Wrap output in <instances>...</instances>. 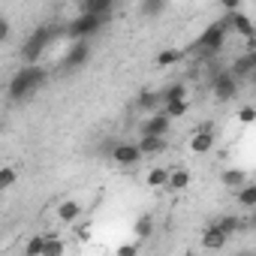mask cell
<instances>
[{
	"label": "cell",
	"instance_id": "cell-1",
	"mask_svg": "<svg viewBox=\"0 0 256 256\" xmlns=\"http://www.w3.org/2000/svg\"><path fill=\"white\" fill-rule=\"evenodd\" d=\"M42 84H46V70H42L40 60H36V64H24V66L16 70V76L10 78L6 94H10V100H28V96H34Z\"/></svg>",
	"mask_w": 256,
	"mask_h": 256
},
{
	"label": "cell",
	"instance_id": "cell-2",
	"mask_svg": "<svg viewBox=\"0 0 256 256\" xmlns=\"http://www.w3.org/2000/svg\"><path fill=\"white\" fill-rule=\"evenodd\" d=\"M52 40H54V28H36L28 40H24V46H22V60L24 64H36L40 58H42V52L52 46Z\"/></svg>",
	"mask_w": 256,
	"mask_h": 256
},
{
	"label": "cell",
	"instance_id": "cell-3",
	"mask_svg": "<svg viewBox=\"0 0 256 256\" xmlns=\"http://www.w3.org/2000/svg\"><path fill=\"white\" fill-rule=\"evenodd\" d=\"M226 34H229V24H226V18H220V22H214V24H208L202 30V36L196 40L193 48L202 52V54H217L223 48V42H226Z\"/></svg>",
	"mask_w": 256,
	"mask_h": 256
},
{
	"label": "cell",
	"instance_id": "cell-4",
	"mask_svg": "<svg viewBox=\"0 0 256 256\" xmlns=\"http://www.w3.org/2000/svg\"><path fill=\"white\" fill-rule=\"evenodd\" d=\"M106 16H94V12H78L70 24H66V36L72 40H90L100 28H102Z\"/></svg>",
	"mask_w": 256,
	"mask_h": 256
},
{
	"label": "cell",
	"instance_id": "cell-5",
	"mask_svg": "<svg viewBox=\"0 0 256 256\" xmlns=\"http://www.w3.org/2000/svg\"><path fill=\"white\" fill-rule=\"evenodd\" d=\"M238 84H241V82H238L229 70H220V72L211 78V94H214L217 102H229V100L238 96Z\"/></svg>",
	"mask_w": 256,
	"mask_h": 256
},
{
	"label": "cell",
	"instance_id": "cell-6",
	"mask_svg": "<svg viewBox=\"0 0 256 256\" xmlns=\"http://www.w3.org/2000/svg\"><path fill=\"white\" fill-rule=\"evenodd\" d=\"M88 60H90V42H88V40H72V46L66 48L60 66H64L66 72H76V70H82Z\"/></svg>",
	"mask_w": 256,
	"mask_h": 256
},
{
	"label": "cell",
	"instance_id": "cell-7",
	"mask_svg": "<svg viewBox=\"0 0 256 256\" xmlns=\"http://www.w3.org/2000/svg\"><path fill=\"white\" fill-rule=\"evenodd\" d=\"M142 154L136 148V142H114L112 148V163H118L120 169H130V166H139Z\"/></svg>",
	"mask_w": 256,
	"mask_h": 256
},
{
	"label": "cell",
	"instance_id": "cell-8",
	"mask_svg": "<svg viewBox=\"0 0 256 256\" xmlns=\"http://www.w3.org/2000/svg\"><path fill=\"white\" fill-rule=\"evenodd\" d=\"M169 124H172V118L157 108V112H151V114L139 124V136H166V133H169Z\"/></svg>",
	"mask_w": 256,
	"mask_h": 256
},
{
	"label": "cell",
	"instance_id": "cell-9",
	"mask_svg": "<svg viewBox=\"0 0 256 256\" xmlns=\"http://www.w3.org/2000/svg\"><path fill=\"white\" fill-rule=\"evenodd\" d=\"M226 24H229V30L241 34L244 40H250V36H253V22H250V16H244L241 10H235V12H226Z\"/></svg>",
	"mask_w": 256,
	"mask_h": 256
},
{
	"label": "cell",
	"instance_id": "cell-10",
	"mask_svg": "<svg viewBox=\"0 0 256 256\" xmlns=\"http://www.w3.org/2000/svg\"><path fill=\"white\" fill-rule=\"evenodd\" d=\"M214 148V130L211 126H202V130H196L190 136V151L193 154H208Z\"/></svg>",
	"mask_w": 256,
	"mask_h": 256
},
{
	"label": "cell",
	"instance_id": "cell-11",
	"mask_svg": "<svg viewBox=\"0 0 256 256\" xmlns=\"http://www.w3.org/2000/svg\"><path fill=\"white\" fill-rule=\"evenodd\" d=\"M136 148H139L142 157H157V154L166 151V139H163V136H139Z\"/></svg>",
	"mask_w": 256,
	"mask_h": 256
},
{
	"label": "cell",
	"instance_id": "cell-12",
	"mask_svg": "<svg viewBox=\"0 0 256 256\" xmlns=\"http://www.w3.org/2000/svg\"><path fill=\"white\" fill-rule=\"evenodd\" d=\"M253 70H256V54H253V52L241 54V58L229 66V72H232L238 82H241V78H250V76H253Z\"/></svg>",
	"mask_w": 256,
	"mask_h": 256
},
{
	"label": "cell",
	"instance_id": "cell-13",
	"mask_svg": "<svg viewBox=\"0 0 256 256\" xmlns=\"http://www.w3.org/2000/svg\"><path fill=\"white\" fill-rule=\"evenodd\" d=\"M202 247H205V250H223V247H226V232H220L217 223L208 226V229L202 232Z\"/></svg>",
	"mask_w": 256,
	"mask_h": 256
},
{
	"label": "cell",
	"instance_id": "cell-14",
	"mask_svg": "<svg viewBox=\"0 0 256 256\" xmlns=\"http://www.w3.org/2000/svg\"><path fill=\"white\" fill-rule=\"evenodd\" d=\"M58 217H60V223H76V220L82 217V205H78L76 199H64V202L58 205Z\"/></svg>",
	"mask_w": 256,
	"mask_h": 256
},
{
	"label": "cell",
	"instance_id": "cell-15",
	"mask_svg": "<svg viewBox=\"0 0 256 256\" xmlns=\"http://www.w3.org/2000/svg\"><path fill=\"white\" fill-rule=\"evenodd\" d=\"M187 108H190V102H187V96H181V100H166L160 112L169 118H181V114H187Z\"/></svg>",
	"mask_w": 256,
	"mask_h": 256
},
{
	"label": "cell",
	"instance_id": "cell-16",
	"mask_svg": "<svg viewBox=\"0 0 256 256\" xmlns=\"http://www.w3.org/2000/svg\"><path fill=\"white\" fill-rule=\"evenodd\" d=\"M238 190V205L241 208H256V184H241V187H235Z\"/></svg>",
	"mask_w": 256,
	"mask_h": 256
},
{
	"label": "cell",
	"instance_id": "cell-17",
	"mask_svg": "<svg viewBox=\"0 0 256 256\" xmlns=\"http://www.w3.org/2000/svg\"><path fill=\"white\" fill-rule=\"evenodd\" d=\"M166 187H169V190H187V187H190V172H187V169H175V172H169Z\"/></svg>",
	"mask_w": 256,
	"mask_h": 256
},
{
	"label": "cell",
	"instance_id": "cell-18",
	"mask_svg": "<svg viewBox=\"0 0 256 256\" xmlns=\"http://www.w3.org/2000/svg\"><path fill=\"white\" fill-rule=\"evenodd\" d=\"M217 229H220V232H226V238H229V235L241 232V229H244V223H241V217H220V220H217Z\"/></svg>",
	"mask_w": 256,
	"mask_h": 256
},
{
	"label": "cell",
	"instance_id": "cell-19",
	"mask_svg": "<svg viewBox=\"0 0 256 256\" xmlns=\"http://www.w3.org/2000/svg\"><path fill=\"white\" fill-rule=\"evenodd\" d=\"M112 4H114V0H84V6H82V12H94V16H106V12L112 10Z\"/></svg>",
	"mask_w": 256,
	"mask_h": 256
},
{
	"label": "cell",
	"instance_id": "cell-20",
	"mask_svg": "<svg viewBox=\"0 0 256 256\" xmlns=\"http://www.w3.org/2000/svg\"><path fill=\"white\" fill-rule=\"evenodd\" d=\"M244 181H247V172H244V169H226V172H223V184L232 187V190L241 187Z\"/></svg>",
	"mask_w": 256,
	"mask_h": 256
},
{
	"label": "cell",
	"instance_id": "cell-21",
	"mask_svg": "<svg viewBox=\"0 0 256 256\" xmlns=\"http://www.w3.org/2000/svg\"><path fill=\"white\" fill-rule=\"evenodd\" d=\"M160 102H163V100H160V90H157V94H151V90H148V94H142V96H139V108H142V112H157V108H160Z\"/></svg>",
	"mask_w": 256,
	"mask_h": 256
},
{
	"label": "cell",
	"instance_id": "cell-22",
	"mask_svg": "<svg viewBox=\"0 0 256 256\" xmlns=\"http://www.w3.org/2000/svg\"><path fill=\"white\" fill-rule=\"evenodd\" d=\"M16 181H18V172H16V166H0V190H10Z\"/></svg>",
	"mask_w": 256,
	"mask_h": 256
},
{
	"label": "cell",
	"instance_id": "cell-23",
	"mask_svg": "<svg viewBox=\"0 0 256 256\" xmlns=\"http://www.w3.org/2000/svg\"><path fill=\"white\" fill-rule=\"evenodd\" d=\"M151 232H154V217H151V214H142V217L136 220V235H139V238H151Z\"/></svg>",
	"mask_w": 256,
	"mask_h": 256
},
{
	"label": "cell",
	"instance_id": "cell-24",
	"mask_svg": "<svg viewBox=\"0 0 256 256\" xmlns=\"http://www.w3.org/2000/svg\"><path fill=\"white\" fill-rule=\"evenodd\" d=\"M163 6H166V0H142V16L145 18H154V16L163 12Z\"/></svg>",
	"mask_w": 256,
	"mask_h": 256
},
{
	"label": "cell",
	"instance_id": "cell-25",
	"mask_svg": "<svg viewBox=\"0 0 256 256\" xmlns=\"http://www.w3.org/2000/svg\"><path fill=\"white\" fill-rule=\"evenodd\" d=\"M175 60H181V52L178 48H166V52L157 54V66H172Z\"/></svg>",
	"mask_w": 256,
	"mask_h": 256
},
{
	"label": "cell",
	"instance_id": "cell-26",
	"mask_svg": "<svg viewBox=\"0 0 256 256\" xmlns=\"http://www.w3.org/2000/svg\"><path fill=\"white\" fill-rule=\"evenodd\" d=\"M181 96H187V88L184 84H169L166 90H160V100L166 102V100H181Z\"/></svg>",
	"mask_w": 256,
	"mask_h": 256
},
{
	"label": "cell",
	"instance_id": "cell-27",
	"mask_svg": "<svg viewBox=\"0 0 256 256\" xmlns=\"http://www.w3.org/2000/svg\"><path fill=\"white\" fill-rule=\"evenodd\" d=\"M166 181H169L166 169H151L148 172V187H166Z\"/></svg>",
	"mask_w": 256,
	"mask_h": 256
},
{
	"label": "cell",
	"instance_id": "cell-28",
	"mask_svg": "<svg viewBox=\"0 0 256 256\" xmlns=\"http://www.w3.org/2000/svg\"><path fill=\"white\" fill-rule=\"evenodd\" d=\"M42 247H46V235H34V238L24 244V253H28V256H36V253L42 256Z\"/></svg>",
	"mask_w": 256,
	"mask_h": 256
},
{
	"label": "cell",
	"instance_id": "cell-29",
	"mask_svg": "<svg viewBox=\"0 0 256 256\" xmlns=\"http://www.w3.org/2000/svg\"><path fill=\"white\" fill-rule=\"evenodd\" d=\"M54 253H64V241H60V238H54V235H46L42 256H54Z\"/></svg>",
	"mask_w": 256,
	"mask_h": 256
},
{
	"label": "cell",
	"instance_id": "cell-30",
	"mask_svg": "<svg viewBox=\"0 0 256 256\" xmlns=\"http://www.w3.org/2000/svg\"><path fill=\"white\" fill-rule=\"evenodd\" d=\"M238 120H241V124H253V120H256V108H253V106H241V108H238Z\"/></svg>",
	"mask_w": 256,
	"mask_h": 256
},
{
	"label": "cell",
	"instance_id": "cell-31",
	"mask_svg": "<svg viewBox=\"0 0 256 256\" xmlns=\"http://www.w3.org/2000/svg\"><path fill=\"white\" fill-rule=\"evenodd\" d=\"M76 235H78L82 241H88V238H90V223H78V226H76Z\"/></svg>",
	"mask_w": 256,
	"mask_h": 256
},
{
	"label": "cell",
	"instance_id": "cell-32",
	"mask_svg": "<svg viewBox=\"0 0 256 256\" xmlns=\"http://www.w3.org/2000/svg\"><path fill=\"white\" fill-rule=\"evenodd\" d=\"M6 40H10V22L0 16V42H6Z\"/></svg>",
	"mask_w": 256,
	"mask_h": 256
},
{
	"label": "cell",
	"instance_id": "cell-33",
	"mask_svg": "<svg viewBox=\"0 0 256 256\" xmlns=\"http://www.w3.org/2000/svg\"><path fill=\"white\" fill-rule=\"evenodd\" d=\"M220 4H223V10H226V12H235V10L241 6V0H220Z\"/></svg>",
	"mask_w": 256,
	"mask_h": 256
},
{
	"label": "cell",
	"instance_id": "cell-34",
	"mask_svg": "<svg viewBox=\"0 0 256 256\" xmlns=\"http://www.w3.org/2000/svg\"><path fill=\"white\" fill-rule=\"evenodd\" d=\"M118 253L120 256H133L136 253V244H124V247H118Z\"/></svg>",
	"mask_w": 256,
	"mask_h": 256
},
{
	"label": "cell",
	"instance_id": "cell-35",
	"mask_svg": "<svg viewBox=\"0 0 256 256\" xmlns=\"http://www.w3.org/2000/svg\"><path fill=\"white\" fill-rule=\"evenodd\" d=\"M0 130H4V120H0Z\"/></svg>",
	"mask_w": 256,
	"mask_h": 256
}]
</instances>
